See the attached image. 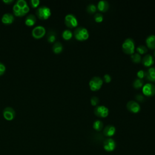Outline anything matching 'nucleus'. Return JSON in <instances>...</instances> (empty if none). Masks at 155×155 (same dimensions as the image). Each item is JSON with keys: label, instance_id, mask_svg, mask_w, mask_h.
Wrapping results in <instances>:
<instances>
[{"label": "nucleus", "instance_id": "obj_7", "mask_svg": "<svg viewBox=\"0 0 155 155\" xmlns=\"http://www.w3.org/2000/svg\"><path fill=\"white\" fill-rule=\"evenodd\" d=\"M64 22L66 26L69 28L76 27L78 24V21L76 17L71 13L67 14L65 16Z\"/></svg>", "mask_w": 155, "mask_h": 155}, {"label": "nucleus", "instance_id": "obj_22", "mask_svg": "<svg viewBox=\"0 0 155 155\" xmlns=\"http://www.w3.org/2000/svg\"><path fill=\"white\" fill-rule=\"evenodd\" d=\"M103 123L101 120H95L94 122H93V128L97 131H99L101 130H102V129L103 128Z\"/></svg>", "mask_w": 155, "mask_h": 155}, {"label": "nucleus", "instance_id": "obj_17", "mask_svg": "<svg viewBox=\"0 0 155 155\" xmlns=\"http://www.w3.org/2000/svg\"><path fill=\"white\" fill-rule=\"evenodd\" d=\"M146 44L147 47L150 49L155 48V35H149L145 40Z\"/></svg>", "mask_w": 155, "mask_h": 155}, {"label": "nucleus", "instance_id": "obj_12", "mask_svg": "<svg viewBox=\"0 0 155 155\" xmlns=\"http://www.w3.org/2000/svg\"><path fill=\"white\" fill-rule=\"evenodd\" d=\"M127 109L134 113H138L140 110V105L138 102L134 101H130L127 103Z\"/></svg>", "mask_w": 155, "mask_h": 155}, {"label": "nucleus", "instance_id": "obj_27", "mask_svg": "<svg viewBox=\"0 0 155 155\" xmlns=\"http://www.w3.org/2000/svg\"><path fill=\"white\" fill-rule=\"evenodd\" d=\"M87 10L90 13H94L96 10V7L93 4H90L87 5Z\"/></svg>", "mask_w": 155, "mask_h": 155}, {"label": "nucleus", "instance_id": "obj_20", "mask_svg": "<svg viewBox=\"0 0 155 155\" xmlns=\"http://www.w3.org/2000/svg\"><path fill=\"white\" fill-rule=\"evenodd\" d=\"M53 51L56 54H59L63 50V45L60 42H56L52 47Z\"/></svg>", "mask_w": 155, "mask_h": 155}, {"label": "nucleus", "instance_id": "obj_25", "mask_svg": "<svg viewBox=\"0 0 155 155\" xmlns=\"http://www.w3.org/2000/svg\"><path fill=\"white\" fill-rule=\"evenodd\" d=\"M131 58L133 62L135 63H139L141 61V56L138 53H134L131 55Z\"/></svg>", "mask_w": 155, "mask_h": 155}, {"label": "nucleus", "instance_id": "obj_23", "mask_svg": "<svg viewBox=\"0 0 155 155\" xmlns=\"http://www.w3.org/2000/svg\"><path fill=\"white\" fill-rule=\"evenodd\" d=\"M62 36L65 40H70L73 36V33L70 30H64L62 33Z\"/></svg>", "mask_w": 155, "mask_h": 155}, {"label": "nucleus", "instance_id": "obj_32", "mask_svg": "<svg viewBox=\"0 0 155 155\" xmlns=\"http://www.w3.org/2000/svg\"><path fill=\"white\" fill-rule=\"evenodd\" d=\"M5 69L6 68L5 65L3 63L0 62V76H2V74H4V73L5 71Z\"/></svg>", "mask_w": 155, "mask_h": 155}, {"label": "nucleus", "instance_id": "obj_13", "mask_svg": "<svg viewBox=\"0 0 155 155\" xmlns=\"http://www.w3.org/2000/svg\"><path fill=\"white\" fill-rule=\"evenodd\" d=\"M14 20H15V18H14L13 14H12L10 13H4L1 18L2 22L6 25H9L12 24Z\"/></svg>", "mask_w": 155, "mask_h": 155}, {"label": "nucleus", "instance_id": "obj_19", "mask_svg": "<svg viewBox=\"0 0 155 155\" xmlns=\"http://www.w3.org/2000/svg\"><path fill=\"white\" fill-rule=\"evenodd\" d=\"M146 74V77L150 81H155V67H150Z\"/></svg>", "mask_w": 155, "mask_h": 155}, {"label": "nucleus", "instance_id": "obj_6", "mask_svg": "<svg viewBox=\"0 0 155 155\" xmlns=\"http://www.w3.org/2000/svg\"><path fill=\"white\" fill-rule=\"evenodd\" d=\"M46 33L45 28L42 25H37L31 31L32 36L36 39L42 38Z\"/></svg>", "mask_w": 155, "mask_h": 155}, {"label": "nucleus", "instance_id": "obj_16", "mask_svg": "<svg viewBox=\"0 0 155 155\" xmlns=\"http://www.w3.org/2000/svg\"><path fill=\"white\" fill-rule=\"evenodd\" d=\"M36 22V18L33 14H30L28 15L25 19V24L27 26L31 27L33 26Z\"/></svg>", "mask_w": 155, "mask_h": 155}, {"label": "nucleus", "instance_id": "obj_35", "mask_svg": "<svg viewBox=\"0 0 155 155\" xmlns=\"http://www.w3.org/2000/svg\"><path fill=\"white\" fill-rule=\"evenodd\" d=\"M2 2L6 4H11L13 2V0H2Z\"/></svg>", "mask_w": 155, "mask_h": 155}, {"label": "nucleus", "instance_id": "obj_18", "mask_svg": "<svg viewBox=\"0 0 155 155\" xmlns=\"http://www.w3.org/2000/svg\"><path fill=\"white\" fill-rule=\"evenodd\" d=\"M109 8V4L107 1L101 0L97 3V8L99 11L104 12L107 11Z\"/></svg>", "mask_w": 155, "mask_h": 155}, {"label": "nucleus", "instance_id": "obj_10", "mask_svg": "<svg viewBox=\"0 0 155 155\" xmlns=\"http://www.w3.org/2000/svg\"><path fill=\"white\" fill-rule=\"evenodd\" d=\"M3 117L7 120H12L15 117V111L11 107H5L2 111Z\"/></svg>", "mask_w": 155, "mask_h": 155}, {"label": "nucleus", "instance_id": "obj_11", "mask_svg": "<svg viewBox=\"0 0 155 155\" xmlns=\"http://www.w3.org/2000/svg\"><path fill=\"white\" fill-rule=\"evenodd\" d=\"M116 142L111 138H108L104 142V148L106 151H113L116 148Z\"/></svg>", "mask_w": 155, "mask_h": 155}, {"label": "nucleus", "instance_id": "obj_3", "mask_svg": "<svg viewBox=\"0 0 155 155\" xmlns=\"http://www.w3.org/2000/svg\"><path fill=\"white\" fill-rule=\"evenodd\" d=\"M122 48L125 53L131 55L134 53L135 49V44L134 40L130 38L125 39L122 43Z\"/></svg>", "mask_w": 155, "mask_h": 155}, {"label": "nucleus", "instance_id": "obj_9", "mask_svg": "<svg viewBox=\"0 0 155 155\" xmlns=\"http://www.w3.org/2000/svg\"><path fill=\"white\" fill-rule=\"evenodd\" d=\"M142 92L147 96H151L155 94V85L151 83H147L143 85Z\"/></svg>", "mask_w": 155, "mask_h": 155}, {"label": "nucleus", "instance_id": "obj_14", "mask_svg": "<svg viewBox=\"0 0 155 155\" xmlns=\"http://www.w3.org/2000/svg\"><path fill=\"white\" fill-rule=\"evenodd\" d=\"M142 62L145 67H151L154 64V58L150 54H147L142 58Z\"/></svg>", "mask_w": 155, "mask_h": 155}, {"label": "nucleus", "instance_id": "obj_5", "mask_svg": "<svg viewBox=\"0 0 155 155\" xmlns=\"http://www.w3.org/2000/svg\"><path fill=\"white\" fill-rule=\"evenodd\" d=\"M103 84V80L99 76L93 77L90 82L89 86L92 91H97L99 90Z\"/></svg>", "mask_w": 155, "mask_h": 155}, {"label": "nucleus", "instance_id": "obj_2", "mask_svg": "<svg viewBox=\"0 0 155 155\" xmlns=\"http://www.w3.org/2000/svg\"><path fill=\"white\" fill-rule=\"evenodd\" d=\"M36 14L39 19L42 20H45L50 18L51 15V12L48 7H47L45 5H42L37 8Z\"/></svg>", "mask_w": 155, "mask_h": 155}, {"label": "nucleus", "instance_id": "obj_31", "mask_svg": "<svg viewBox=\"0 0 155 155\" xmlns=\"http://www.w3.org/2000/svg\"><path fill=\"white\" fill-rule=\"evenodd\" d=\"M145 75V73L143 70H140L137 72V76L139 79H142V78H143Z\"/></svg>", "mask_w": 155, "mask_h": 155}, {"label": "nucleus", "instance_id": "obj_26", "mask_svg": "<svg viewBox=\"0 0 155 155\" xmlns=\"http://www.w3.org/2000/svg\"><path fill=\"white\" fill-rule=\"evenodd\" d=\"M136 51H137V53L139 54H145L147 52L148 50H147V47H145V45H139L137 48H136Z\"/></svg>", "mask_w": 155, "mask_h": 155}, {"label": "nucleus", "instance_id": "obj_15", "mask_svg": "<svg viewBox=\"0 0 155 155\" xmlns=\"http://www.w3.org/2000/svg\"><path fill=\"white\" fill-rule=\"evenodd\" d=\"M116 132V128L115 127L112 125H107L103 131V133L105 136L107 137H111L113 136Z\"/></svg>", "mask_w": 155, "mask_h": 155}, {"label": "nucleus", "instance_id": "obj_36", "mask_svg": "<svg viewBox=\"0 0 155 155\" xmlns=\"http://www.w3.org/2000/svg\"><path fill=\"white\" fill-rule=\"evenodd\" d=\"M154 56H155V51H154Z\"/></svg>", "mask_w": 155, "mask_h": 155}, {"label": "nucleus", "instance_id": "obj_34", "mask_svg": "<svg viewBox=\"0 0 155 155\" xmlns=\"http://www.w3.org/2000/svg\"><path fill=\"white\" fill-rule=\"evenodd\" d=\"M136 98V99H137V101H142V100H143V96L142 95L140 94H137Z\"/></svg>", "mask_w": 155, "mask_h": 155}, {"label": "nucleus", "instance_id": "obj_24", "mask_svg": "<svg viewBox=\"0 0 155 155\" xmlns=\"http://www.w3.org/2000/svg\"><path fill=\"white\" fill-rule=\"evenodd\" d=\"M133 87L135 88H139L140 87H142L143 85V81L142 79H139V78H136L133 83Z\"/></svg>", "mask_w": 155, "mask_h": 155}, {"label": "nucleus", "instance_id": "obj_1", "mask_svg": "<svg viewBox=\"0 0 155 155\" xmlns=\"http://www.w3.org/2000/svg\"><path fill=\"white\" fill-rule=\"evenodd\" d=\"M29 6L25 0H18L13 6V13L15 16H24L29 12Z\"/></svg>", "mask_w": 155, "mask_h": 155}, {"label": "nucleus", "instance_id": "obj_30", "mask_svg": "<svg viewBox=\"0 0 155 155\" xmlns=\"http://www.w3.org/2000/svg\"><path fill=\"white\" fill-rule=\"evenodd\" d=\"M99 102V99L97 96H93L90 99L91 104L93 106H96Z\"/></svg>", "mask_w": 155, "mask_h": 155}, {"label": "nucleus", "instance_id": "obj_4", "mask_svg": "<svg viewBox=\"0 0 155 155\" xmlns=\"http://www.w3.org/2000/svg\"><path fill=\"white\" fill-rule=\"evenodd\" d=\"M74 36L77 40L83 41L87 40L88 38L89 32L86 28L79 27L74 30Z\"/></svg>", "mask_w": 155, "mask_h": 155}, {"label": "nucleus", "instance_id": "obj_28", "mask_svg": "<svg viewBox=\"0 0 155 155\" xmlns=\"http://www.w3.org/2000/svg\"><path fill=\"white\" fill-rule=\"evenodd\" d=\"M94 20L96 22H101L103 21V19H104V16L103 15L101 14V13H96V15H94Z\"/></svg>", "mask_w": 155, "mask_h": 155}, {"label": "nucleus", "instance_id": "obj_29", "mask_svg": "<svg viewBox=\"0 0 155 155\" xmlns=\"http://www.w3.org/2000/svg\"><path fill=\"white\" fill-rule=\"evenodd\" d=\"M40 4L39 0H31L30 1V4L33 8H38Z\"/></svg>", "mask_w": 155, "mask_h": 155}, {"label": "nucleus", "instance_id": "obj_21", "mask_svg": "<svg viewBox=\"0 0 155 155\" xmlns=\"http://www.w3.org/2000/svg\"><path fill=\"white\" fill-rule=\"evenodd\" d=\"M56 33L54 31L50 30L48 32V33L47 35V39L48 42H49L50 43L54 42L56 40Z\"/></svg>", "mask_w": 155, "mask_h": 155}, {"label": "nucleus", "instance_id": "obj_8", "mask_svg": "<svg viewBox=\"0 0 155 155\" xmlns=\"http://www.w3.org/2000/svg\"><path fill=\"white\" fill-rule=\"evenodd\" d=\"M94 113L98 117H105L109 114V110L104 105H98L94 108Z\"/></svg>", "mask_w": 155, "mask_h": 155}, {"label": "nucleus", "instance_id": "obj_33", "mask_svg": "<svg viewBox=\"0 0 155 155\" xmlns=\"http://www.w3.org/2000/svg\"><path fill=\"white\" fill-rule=\"evenodd\" d=\"M104 80L106 83H109L111 81V77L108 74H105L104 76Z\"/></svg>", "mask_w": 155, "mask_h": 155}]
</instances>
